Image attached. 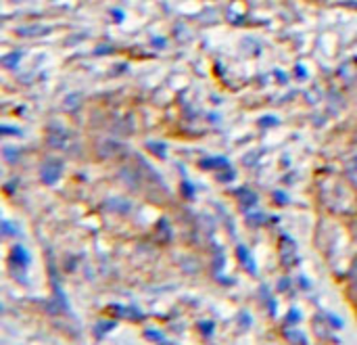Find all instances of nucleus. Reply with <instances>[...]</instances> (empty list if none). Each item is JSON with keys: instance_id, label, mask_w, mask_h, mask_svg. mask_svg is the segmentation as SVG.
Listing matches in <instances>:
<instances>
[{"instance_id": "f257e3e1", "label": "nucleus", "mask_w": 357, "mask_h": 345, "mask_svg": "<svg viewBox=\"0 0 357 345\" xmlns=\"http://www.w3.org/2000/svg\"><path fill=\"white\" fill-rule=\"evenodd\" d=\"M284 337H286L290 343H294V345H307V339L301 335L299 330H286L284 332Z\"/></svg>"}, {"instance_id": "f03ea898", "label": "nucleus", "mask_w": 357, "mask_h": 345, "mask_svg": "<svg viewBox=\"0 0 357 345\" xmlns=\"http://www.w3.org/2000/svg\"><path fill=\"white\" fill-rule=\"evenodd\" d=\"M198 328H203L205 335H211V330H213V322H200Z\"/></svg>"}, {"instance_id": "7ed1b4c3", "label": "nucleus", "mask_w": 357, "mask_h": 345, "mask_svg": "<svg viewBox=\"0 0 357 345\" xmlns=\"http://www.w3.org/2000/svg\"><path fill=\"white\" fill-rule=\"evenodd\" d=\"M146 339H152V341H161L163 337L159 335V332H154V330H146Z\"/></svg>"}, {"instance_id": "20e7f679", "label": "nucleus", "mask_w": 357, "mask_h": 345, "mask_svg": "<svg viewBox=\"0 0 357 345\" xmlns=\"http://www.w3.org/2000/svg\"><path fill=\"white\" fill-rule=\"evenodd\" d=\"M286 320H288V322H296V320H299V312H296L294 307H292V310L288 312V318H286Z\"/></svg>"}, {"instance_id": "39448f33", "label": "nucleus", "mask_w": 357, "mask_h": 345, "mask_svg": "<svg viewBox=\"0 0 357 345\" xmlns=\"http://www.w3.org/2000/svg\"><path fill=\"white\" fill-rule=\"evenodd\" d=\"M240 322H242V326H248V324H251V320L246 318V314H244V312H240Z\"/></svg>"}, {"instance_id": "423d86ee", "label": "nucleus", "mask_w": 357, "mask_h": 345, "mask_svg": "<svg viewBox=\"0 0 357 345\" xmlns=\"http://www.w3.org/2000/svg\"><path fill=\"white\" fill-rule=\"evenodd\" d=\"M330 322H332V324H334V326H338V328L342 326V322H340V320H338V318H334V316H330Z\"/></svg>"}]
</instances>
